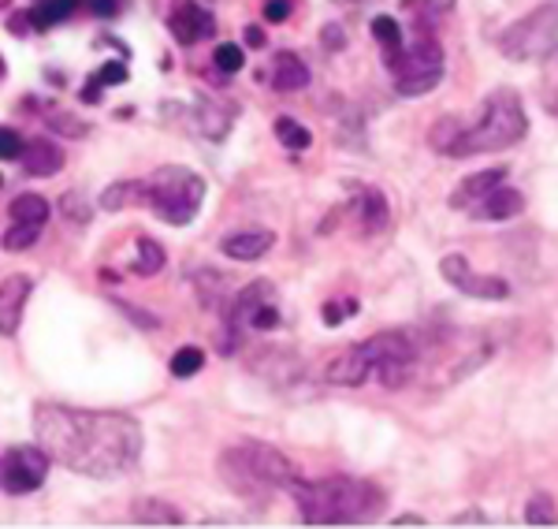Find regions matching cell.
<instances>
[{
    "instance_id": "7c38bea8",
    "label": "cell",
    "mask_w": 558,
    "mask_h": 529,
    "mask_svg": "<svg viewBox=\"0 0 558 529\" xmlns=\"http://www.w3.org/2000/svg\"><path fill=\"white\" fill-rule=\"evenodd\" d=\"M373 376V362L365 358L362 347H350V351L336 354L324 370V381L339 384V388H362V384Z\"/></svg>"
},
{
    "instance_id": "4fadbf2b",
    "label": "cell",
    "mask_w": 558,
    "mask_h": 529,
    "mask_svg": "<svg viewBox=\"0 0 558 529\" xmlns=\"http://www.w3.org/2000/svg\"><path fill=\"white\" fill-rule=\"evenodd\" d=\"M521 209H525V194L514 191V187H507V183H499L495 191H488L481 202L473 205V220H488V224L514 220Z\"/></svg>"
},
{
    "instance_id": "b9f144b4",
    "label": "cell",
    "mask_w": 558,
    "mask_h": 529,
    "mask_svg": "<svg viewBox=\"0 0 558 529\" xmlns=\"http://www.w3.org/2000/svg\"><path fill=\"white\" fill-rule=\"evenodd\" d=\"M0 183H4V179H0Z\"/></svg>"
},
{
    "instance_id": "ac0fdd59",
    "label": "cell",
    "mask_w": 558,
    "mask_h": 529,
    "mask_svg": "<svg viewBox=\"0 0 558 529\" xmlns=\"http://www.w3.org/2000/svg\"><path fill=\"white\" fill-rule=\"evenodd\" d=\"M272 86L279 94H299V89L310 86V68H305V60L294 57V52H279L272 60Z\"/></svg>"
},
{
    "instance_id": "52a82bcc",
    "label": "cell",
    "mask_w": 558,
    "mask_h": 529,
    "mask_svg": "<svg viewBox=\"0 0 558 529\" xmlns=\"http://www.w3.org/2000/svg\"><path fill=\"white\" fill-rule=\"evenodd\" d=\"M558 45V4H544L536 12H529L525 20H518L507 34L499 38L502 57L510 60H539Z\"/></svg>"
},
{
    "instance_id": "ba28073f",
    "label": "cell",
    "mask_w": 558,
    "mask_h": 529,
    "mask_svg": "<svg viewBox=\"0 0 558 529\" xmlns=\"http://www.w3.org/2000/svg\"><path fill=\"white\" fill-rule=\"evenodd\" d=\"M49 455L38 444H23V447H8L0 455V489L8 496H26V492L41 489L45 473H49Z\"/></svg>"
},
{
    "instance_id": "6da1fadb",
    "label": "cell",
    "mask_w": 558,
    "mask_h": 529,
    "mask_svg": "<svg viewBox=\"0 0 558 529\" xmlns=\"http://www.w3.org/2000/svg\"><path fill=\"white\" fill-rule=\"evenodd\" d=\"M34 441L52 462L83 478H123L142 459V425L120 410H86L64 402L34 407Z\"/></svg>"
},
{
    "instance_id": "277c9868",
    "label": "cell",
    "mask_w": 558,
    "mask_h": 529,
    "mask_svg": "<svg viewBox=\"0 0 558 529\" xmlns=\"http://www.w3.org/2000/svg\"><path fill=\"white\" fill-rule=\"evenodd\" d=\"M220 478L239 496H268L276 489H291L294 462L268 444H235L220 455Z\"/></svg>"
},
{
    "instance_id": "f35d334b",
    "label": "cell",
    "mask_w": 558,
    "mask_h": 529,
    "mask_svg": "<svg viewBox=\"0 0 558 529\" xmlns=\"http://www.w3.org/2000/svg\"><path fill=\"white\" fill-rule=\"evenodd\" d=\"M395 526H425V518H417V515H402V518H395Z\"/></svg>"
},
{
    "instance_id": "8992f818",
    "label": "cell",
    "mask_w": 558,
    "mask_h": 529,
    "mask_svg": "<svg viewBox=\"0 0 558 529\" xmlns=\"http://www.w3.org/2000/svg\"><path fill=\"white\" fill-rule=\"evenodd\" d=\"M384 64L391 71L395 94L421 97L444 83V45L432 38V34H421L410 49H402L399 57L384 60Z\"/></svg>"
},
{
    "instance_id": "d6986e66",
    "label": "cell",
    "mask_w": 558,
    "mask_h": 529,
    "mask_svg": "<svg viewBox=\"0 0 558 529\" xmlns=\"http://www.w3.org/2000/svg\"><path fill=\"white\" fill-rule=\"evenodd\" d=\"M138 205H149V183H138V179H123V183H112L101 194V209H108V213L138 209Z\"/></svg>"
},
{
    "instance_id": "4dcf8cb0",
    "label": "cell",
    "mask_w": 558,
    "mask_h": 529,
    "mask_svg": "<svg viewBox=\"0 0 558 529\" xmlns=\"http://www.w3.org/2000/svg\"><path fill=\"white\" fill-rule=\"evenodd\" d=\"M128 64H123V60H116V64H105V68H97V75L89 79V83L94 86H123L128 83Z\"/></svg>"
},
{
    "instance_id": "2e32d148",
    "label": "cell",
    "mask_w": 558,
    "mask_h": 529,
    "mask_svg": "<svg viewBox=\"0 0 558 529\" xmlns=\"http://www.w3.org/2000/svg\"><path fill=\"white\" fill-rule=\"evenodd\" d=\"M272 247H276L272 231H235V236H228L220 243V250L231 262H260Z\"/></svg>"
},
{
    "instance_id": "cb8c5ba5",
    "label": "cell",
    "mask_w": 558,
    "mask_h": 529,
    "mask_svg": "<svg viewBox=\"0 0 558 529\" xmlns=\"http://www.w3.org/2000/svg\"><path fill=\"white\" fill-rule=\"evenodd\" d=\"M38 236H41L38 224H23V220H15L12 228L4 231V239H0V247H4L8 254H23V250H31L34 243H38Z\"/></svg>"
},
{
    "instance_id": "74e56055",
    "label": "cell",
    "mask_w": 558,
    "mask_h": 529,
    "mask_svg": "<svg viewBox=\"0 0 558 529\" xmlns=\"http://www.w3.org/2000/svg\"><path fill=\"white\" fill-rule=\"evenodd\" d=\"M246 45L250 49H265V31L260 26H246Z\"/></svg>"
},
{
    "instance_id": "5b68a950",
    "label": "cell",
    "mask_w": 558,
    "mask_h": 529,
    "mask_svg": "<svg viewBox=\"0 0 558 529\" xmlns=\"http://www.w3.org/2000/svg\"><path fill=\"white\" fill-rule=\"evenodd\" d=\"M146 183H149V209L165 224H175V228L191 224L205 202V179L183 165L157 168Z\"/></svg>"
},
{
    "instance_id": "ab89813d",
    "label": "cell",
    "mask_w": 558,
    "mask_h": 529,
    "mask_svg": "<svg viewBox=\"0 0 558 529\" xmlns=\"http://www.w3.org/2000/svg\"><path fill=\"white\" fill-rule=\"evenodd\" d=\"M8 4H12V0H0V8H8Z\"/></svg>"
},
{
    "instance_id": "e575fe53",
    "label": "cell",
    "mask_w": 558,
    "mask_h": 529,
    "mask_svg": "<svg viewBox=\"0 0 558 529\" xmlns=\"http://www.w3.org/2000/svg\"><path fill=\"white\" fill-rule=\"evenodd\" d=\"M52 123H57L60 131L64 134H71V139H78V134H86V123H78V120H71V116H64V112H52L49 116Z\"/></svg>"
},
{
    "instance_id": "d6a6232c",
    "label": "cell",
    "mask_w": 558,
    "mask_h": 529,
    "mask_svg": "<svg viewBox=\"0 0 558 529\" xmlns=\"http://www.w3.org/2000/svg\"><path fill=\"white\" fill-rule=\"evenodd\" d=\"M15 157H23V139H20V131L0 128V160H15Z\"/></svg>"
},
{
    "instance_id": "60d3db41",
    "label": "cell",
    "mask_w": 558,
    "mask_h": 529,
    "mask_svg": "<svg viewBox=\"0 0 558 529\" xmlns=\"http://www.w3.org/2000/svg\"><path fill=\"white\" fill-rule=\"evenodd\" d=\"M0 75H4V60H0Z\"/></svg>"
},
{
    "instance_id": "d590c367",
    "label": "cell",
    "mask_w": 558,
    "mask_h": 529,
    "mask_svg": "<svg viewBox=\"0 0 558 529\" xmlns=\"http://www.w3.org/2000/svg\"><path fill=\"white\" fill-rule=\"evenodd\" d=\"M324 45L328 49H343V31L339 26H324Z\"/></svg>"
},
{
    "instance_id": "7a4b0ae2",
    "label": "cell",
    "mask_w": 558,
    "mask_h": 529,
    "mask_svg": "<svg viewBox=\"0 0 558 529\" xmlns=\"http://www.w3.org/2000/svg\"><path fill=\"white\" fill-rule=\"evenodd\" d=\"M291 496L305 526H357L384 507V492L357 478L291 481Z\"/></svg>"
},
{
    "instance_id": "8d00e7d4",
    "label": "cell",
    "mask_w": 558,
    "mask_h": 529,
    "mask_svg": "<svg viewBox=\"0 0 558 529\" xmlns=\"http://www.w3.org/2000/svg\"><path fill=\"white\" fill-rule=\"evenodd\" d=\"M94 15H116V0H86Z\"/></svg>"
},
{
    "instance_id": "1f68e13d",
    "label": "cell",
    "mask_w": 558,
    "mask_h": 529,
    "mask_svg": "<svg viewBox=\"0 0 558 529\" xmlns=\"http://www.w3.org/2000/svg\"><path fill=\"white\" fill-rule=\"evenodd\" d=\"M354 313H357V302L347 299V302H328L320 317H324V325H328V328H336V325H343L347 317H354Z\"/></svg>"
},
{
    "instance_id": "9a60e30c",
    "label": "cell",
    "mask_w": 558,
    "mask_h": 529,
    "mask_svg": "<svg viewBox=\"0 0 558 529\" xmlns=\"http://www.w3.org/2000/svg\"><path fill=\"white\" fill-rule=\"evenodd\" d=\"M354 217H357L362 236H376V231H384L387 220H391V205H387L384 191H376V187H362L357 199H354Z\"/></svg>"
},
{
    "instance_id": "603a6c76",
    "label": "cell",
    "mask_w": 558,
    "mask_h": 529,
    "mask_svg": "<svg viewBox=\"0 0 558 529\" xmlns=\"http://www.w3.org/2000/svg\"><path fill=\"white\" fill-rule=\"evenodd\" d=\"M8 213H12V220L38 224V228H45V220H49V202H45L41 194H20Z\"/></svg>"
},
{
    "instance_id": "9c48e42d",
    "label": "cell",
    "mask_w": 558,
    "mask_h": 529,
    "mask_svg": "<svg viewBox=\"0 0 558 529\" xmlns=\"http://www.w3.org/2000/svg\"><path fill=\"white\" fill-rule=\"evenodd\" d=\"M439 273H444V280L454 287V291L470 294V299H484V302H499L510 294V284L502 280V276H481L473 273L470 262H465L462 254H447L444 262H439Z\"/></svg>"
},
{
    "instance_id": "ffe728a7",
    "label": "cell",
    "mask_w": 558,
    "mask_h": 529,
    "mask_svg": "<svg viewBox=\"0 0 558 529\" xmlns=\"http://www.w3.org/2000/svg\"><path fill=\"white\" fill-rule=\"evenodd\" d=\"M134 522L138 526H183V510L165 504V500H138V504L131 507Z\"/></svg>"
},
{
    "instance_id": "e0dca14e",
    "label": "cell",
    "mask_w": 558,
    "mask_h": 529,
    "mask_svg": "<svg viewBox=\"0 0 558 529\" xmlns=\"http://www.w3.org/2000/svg\"><path fill=\"white\" fill-rule=\"evenodd\" d=\"M23 168H26L31 176H38V179L57 176L60 168H64V149L52 146L49 139L31 142V146H23Z\"/></svg>"
},
{
    "instance_id": "3957f363",
    "label": "cell",
    "mask_w": 558,
    "mask_h": 529,
    "mask_svg": "<svg viewBox=\"0 0 558 529\" xmlns=\"http://www.w3.org/2000/svg\"><path fill=\"white\" fill-rule=\"evenodd\" d=\"M529 131V116L521 109V97L514 89H495V94L484 101L481 120L458 134L451 157H473V154H499V149H510L525 139Z\"/></svg>"
},
{
    "instance_id": "8fae6325",
    "label": "cell",
    "mask_w": 558,
    "mask_h": 529,
    "mask_svg": "<svg viewBox=\"0 0 558 529\" xmlns=\"http://www.w3.org/2000/svg\"><path fill=\"white\" fill-rule=\"evenodd\" d=\"M31 291H34L31 276H8V280L0 284V336H15V332H20Z\"/></svg>"
},
{
    "instance_id": "f1b7e54d",
    "label": "cell",
    "mask_w": 558,
    "mask_h": 529,
    "mask_svg": "<svg viewBox=\"0 0 558 529\" xmlns=\"http://www.w3.org/2000/svg\"><path fill=\"white\" fill-rule=\"evenodd\" d=\"M213 64H216V71H223V75H235V71H242V64H246V57H242L239 45L223 41V45H216Z\"/></svg>"
},
{
    "instance_id": "5bb4252c",
    "label": "cell",
    "mask_w": 558,
    "mask_h": 529,
    "mask_svg": "<svg viewBox=\"0 0 558 529\" xmlns=\"http://www.w3.org/2000/svg\"><path fill=\"white\" fill-rule=\"evenodd\" d=\"M499 183H507V168H481V172L465 176L462 183H458V191L451 194V209H473L476 202L484 199L488 191H495Z\"/></svg>"
},
{
    "instance_id": "4316f807",
    "label": "cell",
    "mask_w": 558,
    "mask_h": 529,
    "mask_svg": "<svg viewBox=\"0 0 558 529\" xmlns=\"http://www.w3.org/2000/svg\"><path fill=\"white\" fill-rule=\"evenodd\" d=\"M205 365V351L202 347H179V351L172 354V373L179 376V381H186V376H194L197 370Z\"/></svg>"
},
{
    "instance_id": "83f0119b",
    "label": "cell",
    "mask_w": 558,
    "mask_h": 529,
    "mask_svg": "<svg viewBox=\"0 0 558 529\" xmlns=\"http://www.w3.org/2000/svg\"><path fill=\"white\" fill-rule=\"evenodd\" d=\"M525 522H529V526H555V522H558L555 504H551V496H547V492H536V496L529 500Z\"/></svg>"
},
{
    "instance_id": "836d02e7",
    "label": "cell",
    "mask_w": 558,
    "mask_h": 529,
    "mask_svg": "<svg viewBox=\"0 0 558 529\" xmlns=\"http://www.w3.org/2000/svg\"><path fill=\"white\" fill-rule=\"evenodd\" d=\"M287 15H291V0H265L268 23H287Z\"/></svg>"
},
{
    "instance_id": "44dd1931",
    "label": "cell",
    "mask_w": 558,
    "mask_h": 529,
    "mask_svg": "<svg viewBox=\"0 0 558 529\" xmlns=\"http://www.w3.org/2000/svg\"><path fill=\"white\" fill-rule=\"evenodd\" d=\"M71 12H78V0H41L31 12V26L34 31H49V26L68 23Z\"/></svg>"
},
{
    "instance_id": "484cf974",
    "label": "cell",
    "mask_w": 558,
    "mask_h": 529,
    "mask_svg": "<svg viewBox=\"0 0 558 529\" xmlns=\"http://www.w3.org/2000/svg\"><path fill=\"white\" fill-rule=\"evenodd\" d=\"M276 139L283 142L287 149H310L313 146V134L305 131L299 120H291V116H279L276 120Z\"/></svg>"
},
{
    "instance_id": "d4e9b609",
    "label": "cell",
    "mask_w": 558,
    "mask_h": 529,
    "mask_svg": "<svg viewBox=\"0 0 558 529\" xmlns=\"http://www.w3.org/2000/svg\"><path fill=\"white\" fill-rule=\"evenodd\" d=\"M165 268V247L153 239H138V254H134V273L138 276H157Z\"/></svg>"
},
{
    "instance_id": "f546056e",
    "label": "cell",
    "mask_w": 558,
    "mask_h": 529,
    "mask_svg": "<svg viewBox=\"0 0 558 529\" xmlns=\"http://www.w3.org/2000/svg\"><path fill=\"white\" fill-rule=\"evenodd\" d=\"M60 209H64V217L71 224H89V217H94V205H89L78 191H68L64 202H60Z\"/></svg>"
},
{
    "instance_id": "30bf717a",
    "label": "cell",
    "mask_w": 558,
    "mask_h": 529,
    "mask_svg": "<svg viewBox=\"0 0 558 529\" xmlns=\"http://www.w3.org/2000/svg\"><path fill=\"white\" fill-rule=\"evenodd\" d=\"M168 31L175 34V41L197 45L216 34V20H213V12H205V8L197 4V0H183V4L168 15Z\"/></svg>"
},
{
    "instance_id": "7402d4cb",
    "label": "cell",
    "mask_w": 558,
    "mask_h": 529,
    "mask_svg": "<svg viewBox=\"0 0 558 529\" xmlns=\"http://www.w3.org/2000/svg\"><path fill=\"white\" fill-rule=\"evenodd\" d=\"M373 38L380 41L384 60L399 57V52L407 49V45H402V26H399V20H391V15H376V20H373Z\"/></svg>"
}]
</instances>
